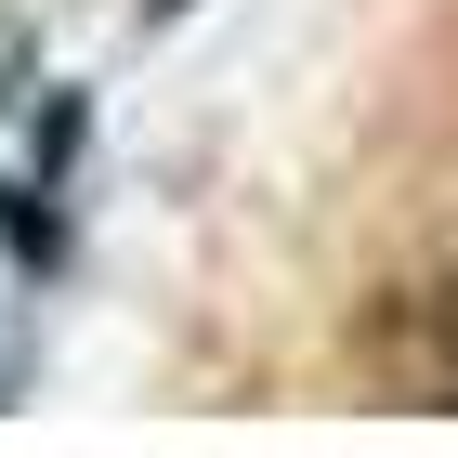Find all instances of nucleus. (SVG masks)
<instances>
[{
	"mask_svg": "<svg viewBox=\"0 0 458 458\" xmlns=\"http://www.w3.org/2000/svg\"><path fill=\"white\" fill-rule=\"evenodd\" d=\"M432 327H445V353H458V288H445V301H432Z\"/></svg>",
	"mask_w": 458,
	"mask_h": 458,
	"instance_id": "obj_1",
	"label": "nucleus"
}]
</instances>
